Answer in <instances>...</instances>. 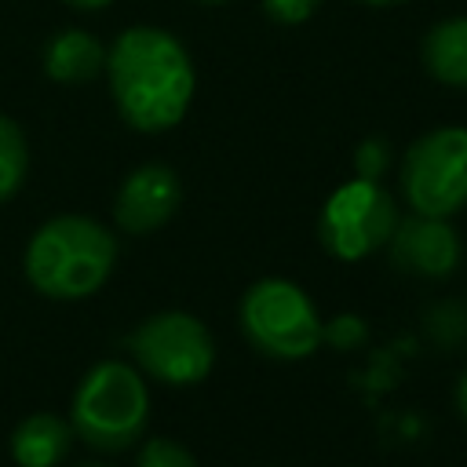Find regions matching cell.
I'll return each mask as SVG.
<instances>
[{"instance_id": "obj_1", "label": "cell", "mask_w": 467, "mask_h": 467, "mask_svg": "<svg viewBox=\"0 0 467 467\" xmlns=\"http://www.w3.org/2000/svg\"><path fill=\"white\" fill-rule=\"evenodd\" d=\"M106 77L120 117L135 131L175 128L193 99V62L164 29H124L106 51Z\"/></svg>"}, {"instance_id": "obj_2", "label": "cell", "mask_w": 467, "mask_h": 467, "mask_svg": "<svg viewBox=\"0 0 467 467\" xmlns=\"http://www.w3.org/2000/svg\"><path fill=\"white\" fill-rule=\"evenodd\" d=\"M117 266V237L91 215H55L26 244V281L47 299H88Z\"/></svg>"}, {"instance_id": "obj_3", "label": "cell", "mask_w": 467, "mask_h": 467, "mask_svg": "<svg viewBox=\"0 0 467 467\" xmlns=\"http://www.w3.org/2000/svg\"><path fill=\"white\" fill-rule=\"evenodd\" d=\"M150 423V390L135 365L99 361L84 372L69 401L73 434L95 452L131 449Z\"/></svg>"}, {"instance_id": "obj_4", "label": "cell", "mask_w": 467, "mask_h": 467, "mask_svg": "<svg viewBox=\"0 0 467 467\" xmlns=\"http://www.w3.org/2000/svg\"><path fill=\"white\" fill-rule=\"evenodd\" d=\"M237 325L248 347L274 361H303L321 347V314L314 299L285 277H263L244 288Z\"/></svg>"}, {"instance_id": "obj_5", "label": "cell", "mask_w": 467, "mask_h": 467, "mask_svg": "<svg viewBox=\"0 0 467 467\" xmlns=\"http://www.w3.org/2000/svg\"><path fill=\"white\" fill-rule=\"evenodd\" d=\"M128 350L135 368L164 387H193L215 368V339L208 325L186 310L142 317L128 336Z\"/></svg>"}, {"instance_id": "obj_6", "label": "cell", "mask_w": 467, "mask_h": 467, "mask_svg": "<svg viewBox=\"0 0 467 467\" xmlns=\"http://www.w3.org/2000/svg\"><path fill=\"white\" fill-rule=\"evenodd\" d=\"M401 193L420 215L452 219L467 208V128H434L401 157Z\"/></svg>"}, {"instance_id": "obj_7", "label": "cell", "mask_w": 467, "mask_h": 467, "mask_svg": "<svg viewBox=\"0 0 467 467\" xmlns=\"http://www.w3.org/2000/svg\"><path fill=\"white\" fill-rule=\"evenodd\" d=\"M398 204L394 197L379 186V179H350L339 190L328 193L317 215V237L321 248L332 259L358 263L372 252H379L394 226H398Z\"/></svg>"}, {"instance_id": "obj_8", "label": "cell", "mask_w": 467, "mask_h": 467, "mask_svg": "<svg viewBox=\"0 0 467 467\" xmlns=\"http://www.w3.org/2000/svg\"><path fill=\"white\" fill-rule=\"evenodd\" d=\"M383 248H387L390 263L401 274H412V277H423V281L452 277L460 259H463V244H460L456 226L449 219L420 215V212L398 219L390 241Z\"/></svg>"}, {"instance_id": "obj_9", "label": "cell", "mask_w": 467, "mask_h": 467, "mask_svg": "<svg viewBox=\"0 0 467 467\" xmlns=\"http://www.w3.org/2000/svg\"><path fill=\"white\" fill-rule=\"evenodd\" d=\"M179 201H182L179 175L168 164L150 161V164H139L135 171H128V179L120 182L117 201H113V219L124 234L146 237L175 215Z\"/></svg>"}, {"instance_id": "obj_10", "label": "cell", "mask_w": 467, "mask_h": 467, "mask_svg": "<svg viewBox=\"0 0 467 467\" xmlns=\"http://www.w3.org/2000/svg\"><path fill=\"white\" fill-rule=\"evenodd\" d=\"M69 420L55 412H33L11 431V456L18 467H58L73 449Z\"/></svg>"}, {"instance_id": "obj_11", "label": "cell", "mask_w": 467, "mask_h": 467, "mask_svg": "<svg viewBox=\"0 0 467 467\" xmlns=\"http://www.w3.org/2000/svg\"><path fill=\"white\" fill-rule=\"evenodd\" d=\"M102 66H106V51H102V44H99L91 33H84V29H66V33H58V36L47 44V51H44V69H47V77L58 80V84H84V80L99 77Z\"/></svg>"}, {"instance_id": "obj_12", "label": "cell", "mask_w": 467, "mask_h": 467, "mask_svg": "<svg viewBox=\"0 0 467 467\" xmlns=\"http://www.w3.org/2000/svg\"><path fill=\"white\" fill-rule=\"evenodd\" d=\"M423 66L434 80L467 88V18H445L423 36Z\"/></svg>"}, {"instance_id": "obj_13", "label": "cell", "mask_w": 467, "mask_h": 467, "mask_svg": "<svg viewBox=\"0 0 467 467\" xmlns=\"http://www.w3.org/2000/svg\"><path fill=\"white\" fill-rule=\"evenodd\" d=\"M29 168V150L22 139V128L0 113V201L15 197Z\"/></svg>"}, {"instance_id": "obj_14", "label": "cell", "mask_w": 467, "mask_h": 467, "mask_svg": "<svg viewBox=\"0 0 467 467\" xmlns=\"http://www.w3.org/2000/svg\"><path fill=\"white\" fill-rule=\"evenodd\" d=\"M423 332L438 343V347H452V343H463L467 336V303H434L427 314H423Z\"/></svg>"}, {"instance_id": "obj_15", "label": "cell", "mask_w": 467, "mask_h": 467, "mask_svg": "<svg viewBox=\"0 0 467 467\" xmlns=\"http://www.w3.org/2000/svg\"><path fill=\"white\" fill-rule=\"evenodd\" d=\"M135 467H197V460H193V452L182 441L157 434V438H146L139 445Z\"/></svg>"}, {"instance_id": "obj_16", "label": "cell", "mask_w": 467, "mask_h": 467, "mask_svg": "<svg viewBox=\"0 0 467 467\" xmlns=\"http://www.w3.org/2000/svg\"><path fill=\"white\" fill-rule=\"evenodd\" d=\"M368 339V328L358 314H339L332 321H321V343H332L336 350H354Z\"/></svg>"}, {"instance_id": "obj_17", "label": "cell", "mask_w": 467, "mask_h": 467, "mask_svg": "<svg viewBox=\"0 0 467 467\" xmlns=\"http://www.w3.org/2000/svg\"><path fill=\"white\" fill-rule=\"evenodd\" d=\"M387 161H390V153H387V146L379 139L361 142L358 153H354V168H358L361 179H379L387 171Z\"/></svg>"}, {"instance_id": "obj_18", "label": "cell", "mask_w": 467, "mask_h": 467, "mask_svg": "<svg viewBox=\"0 0 467 467\" xmlns=\"http://www.w3.org/2000/svg\"><path fill=\"white\" fill-rule=\"evenodd\" d=\"M317 4H321V0H263L266 15H270V18H277V22H288V26L306 22V18L314 15V7H317Z\"/></svg>"}, {"instance_id": "obj_19", "label": "cell", "mask_w": 467, "mask_h": 467, "mask_svg": "<svg viewBox=\"0 0 467 467\" xmlns=\"http://www.w3.org/2000/svg\"><path fill=\"white\" fill-rule=\"evenodd\" d=\"M456 405H460V412H463V420H467V372H463L460 383H456Z\"/></svg>"}, {"instance_id": "obj_20", "label": "cell", "mask_w": 467, "mask_h": 467, "mask_svg": "<svg viewBox=\"0 0 467 467\" xmlns=\"http://www.w3.org/2000/svg\"><path fill=\"white\" fill-rule=\"evenodd\" d=\"M66 4H73V7H106L109 0H66Z\"/></svg>"}, {"instance_id": "obj_21", "label": "cell", "mask_w": 467, "mask_h": 467, "mask_svg": "<svg viewBox=\"0 0 467 467\" xmlns=\"http://www.w3.org/2000/svg\"><path fill=\"white\" fill-rule=\"evenodd\" d=\"M361 4H372V7H383V4H401V0H361Z\"/></svg>"}, {"instance_id": "obj_22", "label": "cell", "mask_w": 467, "mask_h": 467, "mask_svg": "<svg viewBox=\"0 0 467 467\" xmlns=\"http://www.w3.org/2000/svg\"><path fill=\"white\" fill-rule=\"evenodd\" d=\"M77 467H106V463H77Z\"/></svg>"}, {"instance_id": "obj_23", "label": "cell", "mask_w": 467, "mask_h": 467, "mask_svg": "<svg viewBox=\"0 0 467 467\" xmlns=\"http://www.w3.org/2000/svg\"><path fill=\"white\" fill-rule=\"evenodd\" d=\"M204 4H223V0H204Z\"/></svg>"}]
</instances>
